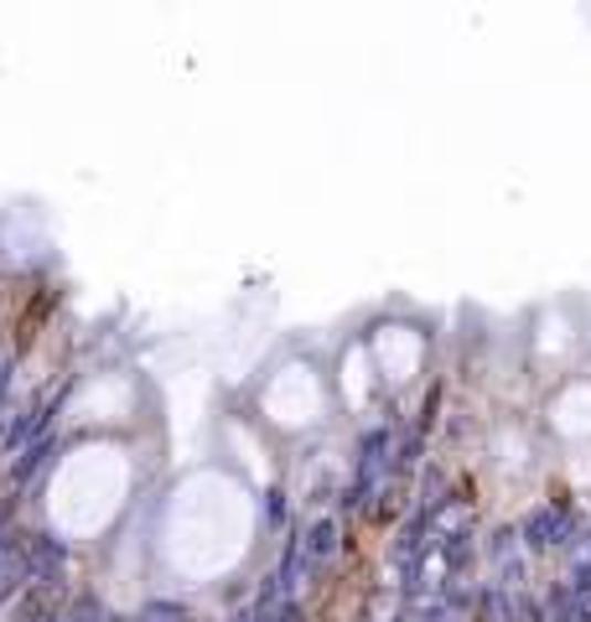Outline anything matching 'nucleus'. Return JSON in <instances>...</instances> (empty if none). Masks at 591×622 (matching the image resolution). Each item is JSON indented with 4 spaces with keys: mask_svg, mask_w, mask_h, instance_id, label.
Wrapping results in <instances>:
<instances>
[{
    "mask_svg": "<svg viewBox=\"0 0 591 622\" xmlns=\"http://www.w3.org/2000/svg\"><path fill=\"white\" fill-rule=\"evenodd\" d=\"M550 421L566 431V436H591V384H571L550 404Z\"/></svg>",
    "mask_w": 591,
    "mask_h": 622,
    "instance_id": "nucleus-1",
    "label": "nucleus"
}]
</instances>
